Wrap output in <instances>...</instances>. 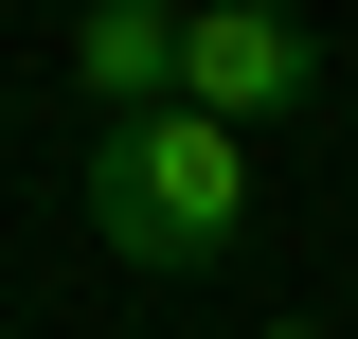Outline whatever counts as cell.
I'll use <instances>...</instances> for the list:
<instances>
[{
    "instance_id": "6da1fadb",
    "label": "cell",
    "mask_w": 358,
    "mask_h": 339,
    "mask_svg": "<svg viewBox=\"0 0 358 339\" xmlns=\"http://www.w3.org/2000/svg\"><path fill=\"white\" fill-rule=\"evenodd\" d=\"M90 232H108V268H162V286L233 268V250H251V143L197 126V107L108 126V143H90Z\"/></svg>"
},
{
    "instance_id": "7a4b0ae2",
    "label": "cell",
    "mask_w": 358,
    "mask_h": 339,
    "mask_svg": "<svg viewBox=\"0 0 358 339\" xmlns=\"http://www.w3.org/2000/svg\"><path fill=\"white\" fill-rule=\"evenodd\" d=\"M179 107L233 126V143H268L287 107H322V36L268 18V0H215V18H179Z\"/></svg>"
},
{
    "instance_id": "3957f363",
    "label": "cell",
    "mask_w": 358,
    "mask_h": 339,
    "mask_svg": "<svg viewBox=\"0 0 358 339\" xmlns=\"http://www.w3.org/2000/svg\"><path fill=\"white\" fill-rule=\"evenodd\" d=\"M72 89L108 107V126L179 107V18H162V0H90V18H72Z\"/></svg>"
},
{
    "instance_id": "277c9868",
    "label": "cell",
    "mask_w": 358,
    "mask_h": 339,
    "mask_svg": "<svg viewBox=\"0 0 358 339\" xmlns=\"http://www.w3.org/2000/svg\"><path fill=\"white\" fill-rule=\"evenodd\" d=\"M251 339H322V322H251Z\"/></svg>"
}]
</instances>
